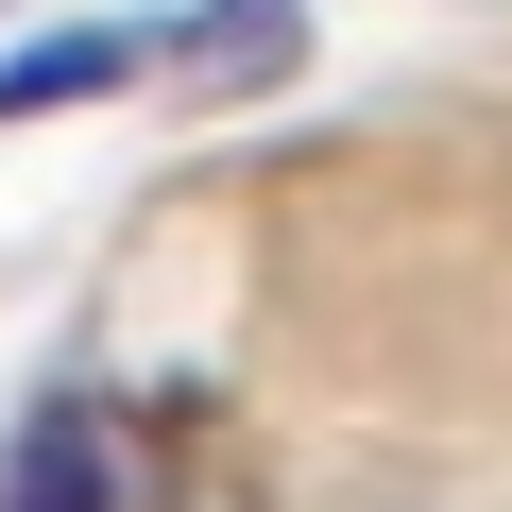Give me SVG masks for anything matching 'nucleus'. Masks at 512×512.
Instances as JSON below:
<instances>
[{"label":"nucleus","instance_id":"f03ea898","mask_svg":"<svg viewBox=\"0 0 512 512\" xmlns=\"http://www.w3.org/2000/svg\"><path fill=\"white\" fill-rule=\"evenodd\" d=\"M103 495H120V461H103V410H35L18 478H0V512H103Z\"/></svg>","mask_w":512,"mask_h":512},{"label":"nucleus","instance_id":"f257e3e1","mask_svg":"<svg viewBox=\"0 0 512 512\" xmlns=\"http://www.w3.org/2000/svg\"><path fill=\"white\" fill-rule=\"evenodd\" d=\"M137 69H154V35H137V18H69V35H35L18 69H0V120H52V103L137 86Z\"/></svg>","mask_w":512,"mask_h":512},{"label":"nucleus","instance_id":"7ed1b4c3","mask_svg":"<svg viewBox=\"0 0 512 512\" xmlns=\"http://www.w3.org/2000/svg\"><path fill=\"white\" fill-rule=\"evenodd\" d=\"M188 52H205V69H274V52H291V0H205Z\"/></svg>","mask_w":512,"mask_h":512}]
</instances>
